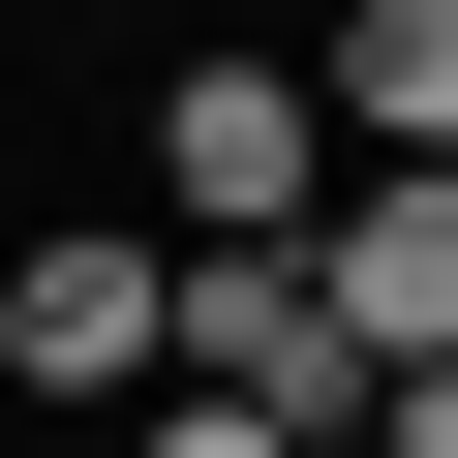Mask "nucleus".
I'll use <instances>...</instances> for the list:
<instances>
[{
  "instance_id": "1",
  "label": "nucleus",
  "mask_w": 458,
  "mask_h": 458,
  "mask_svg": "<svg viewBox=\"0 0 458 458\" xmlns=\"http://www.w3.org/2000/svg\"><path fill=\"white\" fill-rule=\"evenodd\" d=\"M336 183H367V153H336L306 62H183V92H153V245H306Z\"/></svg>"
},
{
  "instance_id": "2",
  "label": "nucleus",
  "mask_w": 458,
  "mask_h": 458,
  "mask_svg": "<svg viewBox=\"0 0 458 458\" xmlns=\"http://www.w3.org/2000/svg\"><path fill=\"white\" fill-rule=\"evenodd\" d=\"M153 367H183V245H153V214L0 245V397H123V428H153Z\"/></svg>"
},
{
  "instance_id": "3",
  "label": "nucleus",
  "mask_w": 458,
  "mask_h": 458,
  "mask_svg": "<svg viewBox=\"0 0 458 458\" xmlns=\"http://www.w3.org/2000/svg\"><path fill=\"white\" fill-rule=\"evenodd\" d=\"M183 397H245V428L367 458V336H336V276H306V245H183Z\"/></svg>"
},
{
  "instance_id": "4",
  "label": "nucleus",
  "mask_w": 458,
  "mask_h": 458,
  "mask_svg": "<svg viewBox=\"0 0 458 458\" xmlns=\"http://www.w3.org/2000/svg\"><path fill=\"white\" fill-rule=\"evenodd\" d=\"M306 276H336L367 397H428V367H458V153H367V183L306 214Z\"/></svg>"
},
{
  "instance_id": "5",
  "label": "nucleus",
  "mask_w": 458,
  "mask_h": 458,
  "mask_svg": "<svg viewBox=\"0 0 458 458\" xmlns=\"http://www.w3.org/2000/svg\"><path fill=\"white\" fill-rule=\"evenodd\" d=\"M306 92H336V153H458V0H336Z\"/></svg>"
},
{
  "instance_id": "6",
  "label": "nucleus",
  "mask_w": 458,
  "mask_h": 458,
  "mask_svg": "<svg viewBox=\"0 0 458 458\" xmlns=\"http://www.w3.org/2000/svg\"><path fill=\"white\" fill-rule=\"evenodd\" d=\"M123 458H306V428H245V397H153V428H123Z\"/></svg>"
},
{
  "instance_id": "7",
  "label": "nucleus",
  "mask_w": 458,
  "mask_h": 458,
  "mask_svg": "<svg viewBox=\"0 0 458 458\" xmlns=\"http://www.w3.org/2000/svg\"><path fill=\"white\" fill-rule=\"evenodd\" d=\"M367 458H458V367H428V397H367Z\"/></svg>"
}]
</instances>
